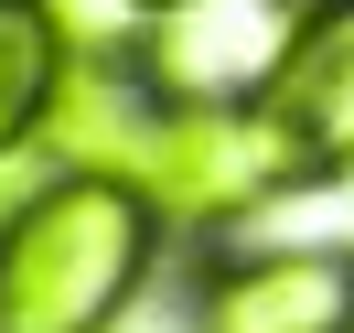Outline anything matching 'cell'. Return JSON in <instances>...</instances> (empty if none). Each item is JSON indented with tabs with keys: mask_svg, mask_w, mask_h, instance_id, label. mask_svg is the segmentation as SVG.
<instances>
[{
	"mask_svg": "<svg viewBox=\"0 0 354 333\" xmlns=\"http://www.w3.org/2000/svg\"><path fill=\"white\" fill-rule=\"evenodd\" d=\"M151 269V204L118 172L54 183L0 226V333H108Z\"/></svg>",
	"mask_w": 354,
	"mask_h": 333,
	"instance_id": "cell-1",
	"label": "cell"
},
{
	"mask_svg": "<svg viewBox=\"0 0 354 333\" xmlns=\"http://www.w3.org/2000/svg\"><path fill=\"white\" fill-rule=\"evenodd\" d=\"M301 172H311L301 140H290L268 108H225V97L215 108H183V118H151V161H140V183H151L172 215H204V226L268 204Z\"/></svg>",
	"mask_w": 354,
	"mask_h": 333,
	"instance_id": "cell-2",
	"label": "cell"
},
{
	"mask_svg": "<svg viewBox=\"0 0 354 333\" xmlns=\"http://www.w3.org/2000/svg\"><path fill=\"white\" fill-rule=\"evenodd\" d=\"M194 333H354V247L225 258L194 301Z\"/></svg>",
	"mask_w": 354,
	"mask_h": 333,
	"instance_id": "cell-3",
	"label": "cell"
},
{
	"mask_svg": "<svg viewBox=\"0 0 354 333\" xmlns=\"http://www.w3.org/2000/svg\"><path fill=\"white\" fill-rule=\"evenodd\" d=\"M258 108L301 140V161H354V0H311L268 54Z\"/></svg>",
	"mask_w": 354,
	"mask_h": 333,
	"instance_id": "cell-4",
	"label": "cell"
},
{
	"mask_svg": "<svg viewBox=\"0 0 354 333\" xmlns=\"http://www.w3.org/2000/svg\"><path fill=\"white\" fill-rule=\"evenodd\" d=\"M65 87V44H54V0H0V151L32 140Z\"/></svg>",
	"mask_w": 354,
	"mask_h": 333,
	"instance_id": "cell-5",
	"label": "cell"
}]
</instances>
